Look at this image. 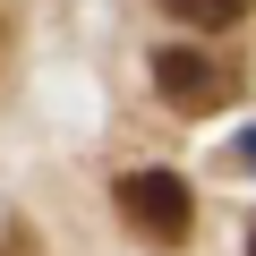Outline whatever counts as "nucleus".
Returning <instances> with one entry per match:
<instances>
[{"mask_svg":"<svg viewBox=\"0 0 256 256\" xmlns=\"http://www.w3.org/2000/svg\"><path fill=\"white\" fill-rule=\"evenodd\" d=\"M154 94H162L180 120H205V111H222V102L239 94V68L214 60V52H196V43H162V52H154Z\"/></svg>","mask_w":256,"mask_h":256,"instance_id":"nucleus-2","label":"nucleus"},{"mask_svg":"<svg viewBox=\"0 0 256 256\" xmlns=\"http://www.w3.org/2000/svg\"><path fill=\"white\" fill-rule=\"evenodd\" d=\"M111 205H120V222H128V230L154 239V248H180V239L196 230V196H188V180H180V171H128V180L111 188Z\"/></svg>","mask_w":256,"mask_h":256,"instance_id":"nucleus-1","label":"nucleus"},{"mask_svg":"<svg viewBox=\"0 0 256 256\" xmlns=\"http://www.w3.org/2000/svg\"><path fill=\"white\" fill-rule=\"evenodd\" d=\"M162 9H171V18H188L196 34H222V26H239V18H248V0H162Z\"/></svg>","mask_w":256,"mask_h":256,"instance_id":"nucleus-3","label":"nucleus"},{"mask_svg":"<svg viewBox=\"0 0 256 256\" xmlns=\"http://www.w3.org/2000/svg\"><path fill=\"white\" fill-rule=\"evenodd\" d=\"M248 256H256V239H248Z\"/></svg>","mask_w":256,"mask_h":256,"instance_id":"nucleus-4","label":"nucleus"}]
</instances>
